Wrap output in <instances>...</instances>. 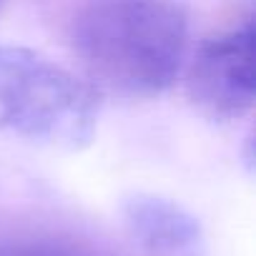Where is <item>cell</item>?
Returning a JSON list of instances; mask_svg holds the SVG:
<instances>
[{
    "label": "cell",
    "mask_w": 256,
    "mask_h": 256,
    "mask_svg": "<svg viewBox=\"0 0 256 256\" xmlns=\"http://www.w3.org/2000/svg\"><path fill=\"white\" fill-rule=\"evenodd\" d=\"M70 43L98 90L151 98L184 68L188 13L181 0H86Z\"/></svg>",
    "instance_id": "obj_1"
},
{
    "label": "cell",
    "mask_w": 256,
    "mask_h": 256,
    "mask_svg": "<svg viewBox=\"0 0 256 256\" xmlns=\"http://www.w3.org/2000/svg\"><path fill=\"white\" fill-rule=\"evenodd\" d=\"M100 90L48 56L0 43V126L56 151L86 148L98 128Z\"/></svg>",
    "instance_id": "obj_2"
},
{
    "label": "cell",
    "mask_w": 256,
    "mask_h": 256,
    "mask_svg": "<svg viewBox=\"0 0 256 256\" xmlns=\"http://www.w3.org/2000/svg\"><path fill=\"white\" fill-rule=\"evenodd\" d=\"M186 93L211 120L244 118L256 98V33L244 20L204 40L188 66Z\"/></svg>",
    "instance_id": "obj_3"
},
{
    "label": "cell",
    "mask_w": 256,
    "mask_h": 256,
    "mask_svg": "<svg viewBox=\"0 0 256 256\" xmlns=\"http://www.w3.org/2000/svg\"><path fill=\"white\" fill-rule=\"evenodd\" d=\"M134 238L158 256H198L204 246L198 221L176 201L138 194L123 206Z\"/></svg>",
    "instance_id": "obj_4"
},
{
    "label": "cell",
    "mask_w": 256,
    "mask_h": 256,
    "mask_svg": "<svg viewBox=\"0 0 256 256\" xmlns=\"http://www.w3.org/2000/svg\"><path fill=\"white\" fill-rule=\"evenodd\" d=\"M0 256H98L96 251L48 236H26V238H8L0 244Z\"/></svg>",
    "instance_id": "obj_5"
},
{
    "label": "cell",
    "mask_w": 256,
    "mask_h": 256,
    "mask_svg": "<svg viewBox=\"0 0 256 256\" xmlns=\"http://www.w3.org/2000/svg\"><path fill=\"white\" fill-rule=\"evenodd\" d=\"M3 3H6V0H0V8H3Z\"/></svg>",
    "instance_id": "obj_6"
}]
</instances>
